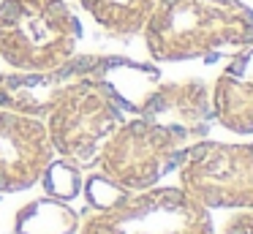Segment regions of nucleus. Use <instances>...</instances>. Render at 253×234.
<instances>
[{"label":"nucleus","instance_id":"7ed1b4c3","mask_svg":"<svg viewBox=\"0 0 253 234\" xmlns=\"http://www.w3.org/2000/svg\"><path fill=\"white\" fill-rule=\"evenodd\" d=\"M123 120H126L123 103L104 82V71H101V74H84L74 79L55 98L41 123H44L52 152L60 161L84 169L95 163L101 144Z\"/></svg>","mask_w":253,"mask_h":234},{"label":"nucleus","instance_id":"1a4fd4ad","mask_svg":"<svg viewBox=\"0 0 253 234\" xmlns=\"http://www.w3.org/2000/svg\"><path fill=\"white\" fill-rule=\"evenodd\" d=\"M136 114L150 123L180 131L193 144L204 139L210 131V120H212L210 87L199 79L155 82V87L144 95Z\"/></svg>","mask_w":253,"mask_h":234},{"label":"nucleus","instance_id":"6e6552de","mask_svg":"<svg viewBox=\"0 0 253 234\" xmlns=\"http://www.w3.org/2000/svg\"><path fill=\"white\" fill-rule=\"evenodd\" d=\"M109 63H112L109 57H93V54L79 57L77 54L74 60H68L66 65H60L55 71H39V74L11 71V74H0V109L44 120V114L49 112L55 98L74 79H79L84 74H101V71H106Z\"/></svg>","mask_w":253,"mask_h":234},{"label":"nucleus","instance_id":"f257e3e1","mask_svg":"<svg viewBox=\"0 0 253 234\" xmlns=\"http://www.w3.org/2000/svg\"><path fill=\"white\" fill-rule=\"evenodd\" d=\"M142 36L158 63L237 52L253 44V11L240 0H158Z\"/></svg>","mask_w":253,"mask_h":234},{"label":"nucleus","instance_id":"423d86ee","mask_svg":"<svg viewBox=\"0 0 253 234\" xmlns=\"http://www.w3.org/2000/svg\"><path fill=\"white\" fill-rule=\"evenodd\" d=\"M177 174L207 210H253V141L199 139L180 155Z\"/></svg>","mask_w":253,"mask_h":234},{"label":"nucleus","instance_id":"9b49d317","mask_svg":"<svg viewBox=\"0 0 253 234\" xmlns=\"http://www.w3.org/2000/svg\"><path fill=\"white\" fill-rule=\"evenodd\" d=\"M158 0H79L82 11L109 36L131 38L147 25Z\"/></svg>","mask_w":253,"mask_h":234},{"label":"nucleus","instance_id":"f8f14e48","mask_svg":"<svg viewBox=\"0 0 253 234\" xmlns=\"http://www.w3.org/2000/svg\"><path fill=\"white\" fill-rule=\"evenodd\" d=\"M77 212L60 201H36L17 218L19 234H71L77 232Z\"/></svg>","mask_w":253,"mask_h":234},{"label":"nucleus","instance_id":"4468645a","mask_svg":"<svg viewBox=\"0 0 253 234\" xmlns=\"http://www.w3.org/2000/svg\"><path fill=\"white\" fill-rule=\"evenodd\" d=\"M218 234H253V210H237Z\"/></svg>","mask_w":253,"mask_h":234},{"label":"nucleus","instance_id":"39448f33","mask_svg":"<svg viewBox=\"0 0 253 234\" xmlns=\"http://www.w3.org/2000/svg\"><path fill=\"white\" fill-rule=\"evenodd\" d=\"M191 141L174 128L150 123L144 117L123 120L109 139L101 144L93 166L101 177L123 190H144L158 185L171 169H177L180 155Z\"/></svg>","mask_w":253,"mask_h":234},{"label":"nucleus","instance_id":"0eeeda50","mask_svg":"<svg viewBox=\"0 0 253 234\" xmlns=\"http://www.w3.org/2000/svg\"><path fill=\"white\" fill-rule=\"evenodd\" d=\"M52 158L55 152L41 120L0 109V193L33 188Z\"/></svg>","mask_w":253,"mask_h":234},{"label":"nucleus","instance_id":"ddd939ff","mask_svg":"<svg viewBox=\"0 0 253 234\" xmlns=\"http://www.w3.org/2000/svg\"><path fill=\"white\" fill-rule=\"evenodd\" d=\"M41 180H46V190L57 199H74L79 193V166L68 161H52Z\"/></svg>","mask_w":253,"mask_h":234},{"label":"nucleus","instance_id":"20e7f679","mask_svg":"<svg viewBox=\"0 0 253 234\" xmlns=\"http://www.w3.org/2000/svg\"><path fill=\"white\" fill-rule=\"evenodd\" d=\"M79 234H215V223L180 185H153L126 190L109 207L90 212Z\"/></svg>","mask_w":253,"mask_h":234},{"label":"nucleus","instance_id":"f03ea898","mask_svg":"<svg viewBox=\"0 0 253 234\" xmlns=\"http://www.w3.org/2000/svg\"><path fill=\"white\" fill-rule=\"evenodd\" d=\"M79 16L66 0H0V60L14 71H55L77 57Z\"/></svg>","mask_w":253,"mask_h":234},{"label":"nucleus","instance_id":"9d476101","mask_svg":"<svg viewBox=\"0 0 253 234\" xmlns=\"http://www.w3.org/2000/svg\"><path fill=\"white\" fill-rule=\"evenodd\" d=\"M212 120L231 134H253V44L234 52L210 90Z\"/></svg>","mask_w":253,"mask_h":234}]
</instances>
